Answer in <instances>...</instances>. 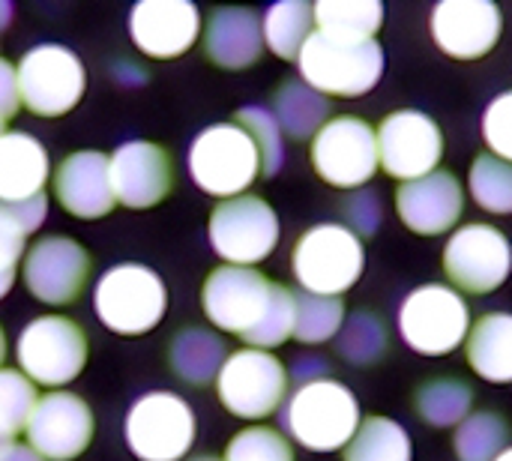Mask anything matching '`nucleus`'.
Instances as JSON below:
<instances>
[{
	"label": "nucleus",
	"instance_id": "obj_1",
	"mask_svg": "<svg viewBox=\"0 0 512 461\" xmlns=\"http://www.w3.org/2000/svg\"><path fill=\"white\" fill-rule=\"evenodd\" d=\"M201 309L216 330L258 351H273L294 339L297 294L255 267L222 264L210 270L201 285Z\"/></svg>",
	"mask_w": 512,
	"mask_h": 461
},
{
	"label": "nucleus",
	"instance_id": "obj_2",
	"mask_svg": "<svg viewBox=\"0 0 512 461\" xmlns=\"http://www.w3.org/2000/svg\"><path fill=\"white\" fill-rule=\"evenodd\" d=\"M360 423L357 396L333 378L300 384L282 405V429L312 453L345 450Z\"/></svg>",
	"mask_w": 512,
	"mask_h": 461
},
{
	"label": "nucleus",
	"instance_id": "obj_3",
	"mask_svg": "<svg viewBox=\"0 0 512 461\" xmlns=\"http://www.w3.org/2000/svg\"><path fill=\"white\" fill-rule=\"evenodd\" d=\"M366 267L363 240L339 222H321L303 231L291 249V273L306 294L342 297Z\"/></svg>",
	"mask_w": 512,
	"mask_h": 461
},
{
	"label": "nucleus",
	"instance_id": "obj_4",
	"mask_svg": "<svg viewBox=\"0 0 512 461\" xmlns=\"http://www.w3.org/2000/svg\"><path fill=\"white\" fill-rule=\"evenodd\" d=\"M300 78L321 96L357 99L369 93L384 75V48L378 39H336L312 33L297 57Z\"/></svg>",
	"mask_w": 512,
	"mask_h": 461
},
{
	"label": "nucleus",
	"instance_id": "obj_5",
	"mask_svg": "<svg viewBox=\"0 0 512 461\" xmlns=\"http://www.w3.org/2000/svg\"><path fill=\"white\" fill-rule=\"evenodd\" d=\"M189 174L195 186L213 198H240L261 177V153L252 135L228 120L213 123L189 147Z\"/></svg>",
	"mask_w": 512,
	"mask_h": 461
},
{
	"label": "nucleus",
	"instance_id": "obj_6",
	"mask_svg": "<svg viewBox=\"0 0 512 461\" xmlns=\"http://www.w3.org/2000/svg\"><path fill=\"white\" fill-rule=\"evenodd\" d=\"M93 309L105 330L117 336H144L168 312V291L159 273L144 264H117L96 282Z\"/></svg>",
	"mask_w": 512,
	"mask_h": 461
},
{
	"label": "nucleus",
	"instance_id": "obj_7",
	"mask_svg": "<svg viewBox=\"0 0 512 461\" xmlns=\"http://www.w3.org/2000/svg\"><path fill=\"white\" fill-rule=\"evenodd\" d=\"M15 72L21 105L36 117L51 120L69 114L87 90V72L81 57L57 42L27 48L15 63Z\"/></svg>",
	"mask_w": 512,
	"mask_h": 461
},
{
	"label": "nucleus",
	"instance_id": "obj_8",
	"mask_svg": "<svg viewBox=\"0 0 512 461\" xmlns=\"http://www.w3.org/2000/svg\"><path fill=\"white\" fill-rule=\"evenodd\" d=\"M399 333L411 351L423 357H447L468 342L471 309L450 285H420L399 309Z\"/></svg>",
	"mask_w": 512,
	"mask_h": 461
},
{
	"label": "nucleus",
	"instance_id": "obj_9",
	"mask_svg": "<svg viewBox=\"0 0 512 461\" xmlns=\"http://www.w3.org/2000/svg\"><path fill=\"white\" fill-rule=\"evenodd\" d=\"M195 414L177 393L156 390L132 402L123 435L138 461H183L195 444Z\"/></svg>",
	"mask_w": 512,
	"mask_h": 461
},
{
	"label": "nucleus",
	"instance_id": "obj_10",
	"mask_svg": "<svg viewBox=\"0 0 512 461\" xmlns=\"http://www.w3.org/2000/svg\"><path fill=\"white\" fill-rule=\"evenodd\" d=\"M309 159L315 174L327 186L342 192L363 189L381 168L378 135L369 120L357 114L333 117L315 132L309 144Z\"/></svg>",
	"mask_w": 512,
	"mask_h": 461
},
{
	"label": "nucleus",
	"instance_id": "obj_11",
	"mask_svg": "<svg viewBox=\"0 0 512 461\" xmlns=\"http://www.w3.org/2000/svg\"><path fill=\"white\" fill-rule=\"evenodd\" d=\"M216 396L237 420H267L285 405L288 369L273 351L240 348L228 354L216 378Z\"/></svg>",
	"mask_w": 512,
	"mask_h": 461
},
{
	"label": "nucleus",
	"instance_id": "obj_12",
	"mask_svg": "<svg viewBox=\"0 0 512 461\" xmlns=\"http://www.w3.org/2000/svg\"><path fill=\"white\" fill-rule=\"evenodd\" d=\"M279 216L258 195L219 201L210 213L207 237L213 252L231 267H255L279 246Z\"/></svg>",
	"mask_w": 512,
	"mask_h": 461
},
{
	"label": "nucleus",
	"instance_id": "obj_13",
	"mask_svg": "<svg viewBox=\"0 0 512 461\" xmlns=\"http://www.w3.org/2000/svg\"><path fill=\"white\" fill-rule=\"evenodd\" d=\"M21 372L36 387L72 384L87 366V336L66 315H42L30 321L15 345Z\"/></svg>",
	"mask_w": 512,
	"mask_h": 461
},
{
	"label": "nucleus",
	"instance_id": "obj_14",
	"mask_svg": "<svg viewBox=\"0 0 512 461\" xmlns=\"http://www.w3.org/2000/svg\"><path fill=\"white\" fill-rule=\"evenodd\" d=\"M441 264L459 294H492L510 279L512 246L501 228L468 222L447 240Z\"/></svg>",
	"mask_w": 512,
	"mask_h": 461
},
{
	"label": "nucleus",
	"instance_id": "obj_15",
	"mask_svg": "<svg viewBox=\"0 0 512 461\" xmlns=\"http://www.w3.org/2000/svg\"><path fill=\"white\" fill-rule=\"evenodd\" d=\"M90 270H93L90 252L66 234H51L36 240L21 261L24 288L30 291V297H36L45 306L75 303L87 288Z\"/></svg>",
	"mask_w": 512,
	"mask_h": 461
},
{
	"label": "nucleus",
	"instance_id": "obj_16",
	"mask_svg": "<svg viewBox=\"0 0 512 461\" xmlns=\"http://www.w3.org/2000/svg\"><path fill=\"white\" fill-rule=\"evenodd\" d=\"M375 135H378L381 168L402 183H411L438 171L444 159V132L423 111H414V108L390 111L378 123Z\"/></svg>",
	"mask_w": 512,
	"mask_h": 461
},
{
	"label": "nucleus",
	"instance_id": "obj_17",
	"mask_svg": "<svg viewBox=\"0 0 512 461\" xmlns=\"http://www.w3.org/2000/svg\"><path fill=\"white\" fill-rule=\"evenodd\" d=\"M24 435L45 461H72L93 444L96 417L81 396L51 390L39 399Z\"/></svg>",
	"mask_w": 512,
	"mask_h": 461
},
{
	"label": "nucleus",
	"instance_id": "obj_18",
	"mask_svg": "<svg viewBox=\"0 0 512 461\" xmlns=\"http://www.w3.org/2000/svg\"><path fill=\"white\" fill-rule=\"evenodd\" d=\"M111 186L117 204L150 210L174 189V159L156 141H126L111 153Z\"/></svg>",
	"mask_w": 512,
	"mask_h": 461
},
{
	"label": "nucleus",
	"instance_id": "obj_19",
	"mask_svg": "<svg viewBox=\"0 0 512 461\" xmlns=\"http://www.w3.org/2000/svg\"><path fill=\"white\" fill-rule=\"evenodd\" d=\"M504 15L492 0H441L432 9V39L456 60H480L495 51Z\"/></svg>",
	"mask_w": 512,
	"mask_h": 461
},
{
	"label": "nucleus",
	"instance_id": "obj_20",
	"mask_svg": "<svg viewBox=\"0 0 512 461\" xmlns=\"http://www.w3.org/2000/svg\"><path fill=\"white\" fill-rule=\"evenodd\" d=\"M129 36L144 57H183L201 36V12L189 0H141L129 12Z\"/></svg>",
	"mask_w": 512,
	"mask_h": 461
},
{
	"label": "nucleus",
	"instance_id": "obj_21",
	"mask_svg": "<svg viewBox=\"0 0 512 461\" xmlns=\"http://www.w3.org/2000/svg\"><path fill=\"white\" fill-rule=\"evenodd\" d=\"M396 213L408 231L420 237H441L459 225L465 213V189L456 174L438 168L396 189Z\"/></svg>",
	"mask_w": 512,
	"mask_h": 461
},
{
	"label": "nucleus",
	"instance_id": "obj_22",
	"mask_svg": "<svg viewBox=\"0 0 512 461\" xmlns=\"http://www.w3.org/2000/svg\"><path fill=\"white\" fill-rule=\"evenodd\" d=\"M54 198L75 219H102L114 210L111 156L102 150H75L54 168Z\"/></svg>",
	"mask_w": 512,
	"mask_h": 461
},
{
	"label": "nucleus",
	"instance_id": "obj_23",
	"mask_svg": "<svg viewBox=\"0 0 512 461\" xmlns=\"http://www.w3.org/2000/svg\"><path fill=\"white\" fill-rule=\"evenodd\" d=\"M264 27L249 6H216L204 24V54L225 72L249 69L264 54Z\"/></svg>",
	"mask_w": 512,
	"mask_h": 461
},
{
	"label": "nucleus",
	"instance_id": "obj_24",
	"mask_svg": "<svg viewBox=\"0 0 512 461\" xmlns=\"http://www.w3.org/2000/svg\"><path fill=\"white\" fill-rule=\"evenodd\" d=\"M51 159L39 138L27 132L0 135V204H24L45 195Z\"/></svg>",
	"mask_w": 512,
	"mask_h": 461
},
{
	"label": "nucleus",
	"instance_id": "obj_25",
	"mask_svg": "<svg viewBox=\"0 0 512 461\" xmlns=\"http://www.w3.org/2000/svg\"><path fill=\"white\" fill-rule=\"evenodd\" d=\"M225 360H228L225 339L204 327H186L168 342V366L189 387L216 384Z\"/></svg>",
	"mask_w": 512,
	"mask_h": 461
},
{
	"label": "nucleus",
	"instance_id": "obj_26",
	"mask_svg": "<svg viewBox=\"0 0 512 461\" xmlns=\"http://www.w3.org/2000/svg\"><path fill=\"white\" fill-rule=\"evenodd\" d=\"M468 366L477 378L489 384H512V315L489 312L483 315L465 342Z\"/></svg>",
	"mask_w": 512,
	"mask_h": 461
},
{
	"label": "nucleus",
	"instance_id": "obj_27",
	"mask_svg": "<svg viewBox=\"0 0 512 461\" xmlns=\"http://www.w3.org/2000/svg\"><path fill=\"white\" fill-rule=\"evenodd\" d=\"M45 213V195L24 204H0V300L12 291L18 264L27 255V237L45 222Z\"/></svg>",
	"mask_w": 512,
	"mask_h": 461
},
{
	"label": "nucleus",
	"instance_id": "obj_28",
	"mask_svg": "<svg viewBox=\"0 0 512 461\" xmlns=\"http://www.w3.org/2000/svg\"><path fill=\"white\" fill-rule=\"evenodd\" d=\"M273 117L279 129L297 141L315 138L330 117V99L312 90L303 78H288L273 93Z\"/></svg>",
	"mask_w": 512,
	"mask_h": 461
},
{
	"label": "nucleus",
	"instance_id": "obj_29",
	"mask_svg": "<svg viewBox=\"0 0 512 461\" xmlns=\"http://www.w3.org/2000/svg\"><path fill=\"white\" fill-rule=\"evenodd\" d=\"M384 24L381 0H321L315 3V30L336 39H375Z\"/></svg>",
	"mask_w": 512,
	"mask_h": 461
},
{
	"label": "nucleus",
	"instance_id": "obj_30",
	"mask_svg": "<svg viewBox=\"0 0 512 461\" xmlns=\"http://www.w3.org/2000/svg\"><path fill=\"white\" fill-rule=\"evenodd\" d=\"M474 390L459 378H432L414 393L417 417L432 429H456L471 417Z\"/></svg>",
	"mask_w": 512,
	"mask_h": 461
},
{
	"label": "nucleus",
	"instance_id": "obj_31",
	"mask_svg": "<svg viewBox=\"0 0 512 461\" xmlns=\"http://www.w3.org/2000/svg\"><path fill=\"white\" fill-rule=\"evenodd\" d=\"M261 27H264V45L276 57L297 60L303 45L315 33V6L306 0H282L267 9Z\"/></svg>",
	"mask_w": 512,
	"mask_h": 461
},
{
	"label": "nucleus",
	"instance_id": "obj_32",
	"mask_svg": "<svg viewBox=\"0 0 512 461\" xmlns=\"http://www.w3.org/2000/svg\"><path fill=\"white\" fill-rule=\"evenodd\" d=\"M411 438L390 417H369L345 447L342 461H411Z\"/></svg>",
	"mask_w": 512,
	"mask_h": 461
},
{
	"label": "nucleus",
	"instance_id": "obj_33",
	"mask_svg": "<svg viewBox=\"0 0 512 461\" xmlns=\"http://www.w3.org/2000/svg\"><path fill=\"white\" fill-rule=\"evenodd\" d=\"M387 348H390L387 324L369 309L345 318V324L336 336V351L351 366H375L387 354Z\"/></svg>",
	"mask_w": 512,
	"mask_h": 461
},
{
	"label": "nucleus",
	"instance_id": "obj_34",
	"mask_svg": "<svg viewBox=\"0 0 512 461\" xmlns=\"http://www.w3.org/2000/svg\"><path fill=\"white\" fill-rule=\"evenodd\" d=\"M510 423L495 411H477L456 426L453 450L459 461H495L507 450Z\"/></svg>",
	"mask_w": 512,
	"mask_h": 461
},
{
	"label": "nucleus",
	"instance_id": "obj_35",
	"mask_svg": "<svg viewBox=\"0 0 512 461\" xmlns=\"http://www.w3.org/2000/svg\"><path fill=\"white\" fill-rule=\"evenodd\" d=\"M468 192L474 195L480 210H486L492 216H510L512 165L492 153H480L468 174Z\"/></svg>",
	"mask_w": 512,
	"mask_h": 461
},
{
	"label": "nucleus",
	"instance_id": "obj_36",
	"mask_svg": "<svg viewBox=\"0 0 512 461\" xmlns=\"http://www.w3.org/2000/svg\"><path fill=\"white\" fill-rule=\"evenodd\" d=\"M345 324V303L342 297H318V294H297V318H294V339L303 345H321L339 336Z\"/></svg>",
	"mask_w": 512,
	"mask_h": 461
},
{
	"label": "nucleus",
	"instance_id": "obj_37",
	"mask_svg": "<svg viewBox=\"0 0 512 461\" xmlns=\"http://www.w3.org/2000/svg\"><path fill=\"white\" fill-rule=\"evenodd\" d=\"M39 405L36 384L21 369H0V441H15Z\"/></svg>",
	"mask_w": 512,
	"mask_h": 461
},
{
	"label": "nucleus",
	"instance_id": "obj_38",
	"mask_svg": "<svg viewBox=\"0 0 512 461\" xmlns=\"http://www.w3.org/2000/svg\"><path fill=\"white\" fill-rule=\"evenodd\" d=\"M234 123H240L252 141L258 144V153H261V174L264 177H273L279 168H282V159H285V147H282V129L273 117V111L261 108V105H249V108H240L234 114Z\"/></svg>",
	"mask_w": 512,
	"mask_h": 461
},
{
	"label": "nucleus",
	"instance_id": "obj_39",
	"mask_svg": "<svg viewBox=\"0 0 512 461\" xmlns=\"http://www.w3.org/2000/svg\"><path fill=\"white\" fill-rule=\"evenodd\" d=\"M222 461H294V447L270 426H249L228 441Z\"/></svg>",
	"mask_w": 512,
	"mask_h": 461
},
{
	"label": "nucleus",
	"instance_id": "obj_40",
	"mask_svg": "<svg viewBox=\"0 0 512 461\" xmlns=\"http://www.w3.org/2000/svg\"><path fill=\"white\" fill-rule=\"evenodd\" d=\"M483 138L489 153L512 165V90L498 93L483 114Z\"/></svg>",
	"mask_w": 512,
	"mask_h": 461
},
{
	"label": "nucleus",
	"instance_id": "obj_41",
	"mask_svg": "<svg viewBox=\"0 0 512 461\" xmlns=\"http://www.w3.org/2000/svg\"><path fill=\"white\" fill-rule=\"evenodd\" d=\"M345 219H348V228L363 240V237H372L381 225V201L375 192H354L345 198Z\"/></svg>",
	"mask_w": 512,
	"mask_h": 461
},
{
	"label": "nucleus",
	"instance_id": "obj_42",
	"mask_svg": "<svg viewBox=\"0 0 512 461\" xmlns=\"http://www.w3.org/2000/svg\"><path fill=\"white\" fill-rule=\"evenodd\" d=\"M21 105V96H18V72H15V63H9L6 57H0V117L9 120Z\"/></svg>",
	"mask_w": 512,
	"mask_h": 461
},
{
	"label": "nucleus",
	"instance_id": "obj_43",
	"mask_svg": "<svg viewBox=\"0 0 512 461\" xmlns=\"http://www.w3.org/2000/svg\"><path fill=\"white\" fill-rule=\"evenodd\" d=\"M0 461H45L30 444H15V441H9V444H3L0 447Z\"/></svg>",
	"mask_w": 512,
	"mask_h": 461
},
{
	"label": "nucleus",
	"instance_id": "obj_44",
	"mask_svg": "<svg viewBox=\"0 0 512 461\" xmlns=\"http://www.w3.org/2000/svg\"><path fill=\"white\" fill-rule=\"evenodd\" d=\"M9 18H12V6L0 0V30H3L6 24H9Z\"/></svg>",
	"mask_w": 512,
	"mask_h": 461
},
{
	"label": "nucleus",
	"instance_id": "obj_45",
	"mask_svg": "<svg viewBox=\"0 0 512 461\" xmlns=\"http://www.w3.org/2000/svg\"><path fill=\"white\" fill-rule=\"evenodd\" d=\"M6 351H9V345H6V333H3V327H0V369H3V360H6Z\"/></svg>",
	"mask_w": 512,
	"mask_h": 461
},
{
	"label": "nucleus",
	"instance_id": "obj_46",
	"mask_svg": "<svg viewBox=\"0 0 512 461\" xmlns=\"http://www.w3.org/2000/svg\"><path fill=\"white\" fill-rule=\"evenodd\" d=\"M495 461H512V447H507V450H504V453H501Z\"/></svg>",
	"mask_w": 512,
	"mask_h": 461
},
{
	"label": "nucleus",
	"instance_id": "obj_47",
	"mask_svg": "<svg viewBox=\"0 0 512 461\" xmlns=\"http://www.w3.org/2000/svg\"><path fill=\"white\" fill-rule=\"evenodd\" d=\"M189 461H222V459H216V456H195V459H189Z\"/></svg>",
	"mask_w": 512,
	"mask_h": 461
},
{
	"label": "nucleus",
	"instance_id": "obj_48",
	"mask_svg": "<svg viewBox=\"0 0 512 461\" xmlns=\"http://www.w3.org/2000/svg\"><path fill=\"white\" fill-rule=\"evenodd\" d=\"M3 132H6V120L0 117V135H3Z\"/></svg>",
	"mask_w": 512,
	"mask_h": 461
},
{
	"label": "nucleus",
	"instance_id": "obj_49",
	"mask_svg": "<svg viewBox=\"0 0 512 461\" xmlns=\"http://www.w3.org/2000/svg\"><path fill=\"white\" fill-rule=\"evenodd\" d=\"M3 444H6V441H0V447H3Z\"/></svg>",
	"mask_w": 512,
	"mask_h": 461
}]
</instances>
